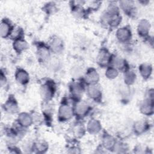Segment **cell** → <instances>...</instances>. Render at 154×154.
<instances>
[{"label":"cell","mask_w":154,"mask_h":154,"mask_svg":"<svg viewBox=\"0 0 154 154\" xmlns=\"http://www.w3.org/2000/svg\"><path fill=\"white\" fill-rule=\"evenodd\" d=\"M10 23L6 21H2L1 25V33L2 37H6L11 32V26Z\"/></svg>","instance_id":"6da1fadb"},{"label":"cell","mask_w":154,"mask_h":154,"mask_svg":"<svg viewBox=\"0 0 154 154\" xmlns=\"http://www.w3.org/2000/svg\"><path fill=\"white\" fill-rule=\"evenodd\" d=\"M63 106L60 110V116L62 117L63 119H69L70 117L72 111L70 107L67 105H62Z\"/></svg>","instance_id":"7a4b0ae2"},{"label":"cell","mask_w":154,"mask_h":154,"mask_svg":"<svg viewBox=\"0 0 154 154\" xmlns=\"http://www.w3.org/2000/svg\"><path fill=\"white\" fill-rule=\"evenodd\" d=\"M18 73L16 74V78L18 80L19 82L24 84L25 82H27V79L28 78H23V76H27V74L25 73L26 72L23 71V70H19V72H17Z\"/></svg>","instance_id":"3957f363"},{"label":"cell","mask_w":154,"mask_h":154,"mask_svg":"<svg viewBox=\"0 0 154 154\" xmlns=\"http://www.w3.org/2000/svg\"><path fill=\"white\" fill-rule=\"evenodd\" d=\"M10 100V105H13V106H16V105L15 103H12V102H11V100ZM11 108H12V106H11V108H10V109L9 110V112H10H10H11V111H12V109H11ZM15 108H16V106H13V108H14V109H15Z\"/></svg>","instance_id":"277c9868"}]
</instances>
